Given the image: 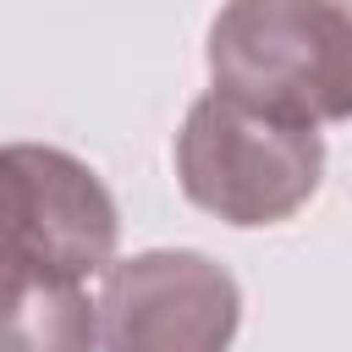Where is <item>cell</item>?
I'll use <instances>...</instances> for the list:
<instances>
[{"label":"cell","instance_id":"cell-2","mask_svg":"<svg viewBox=\"0 0 352 352\" xmlns=\"http://www.w3.org/2000/svg\"><path fill=\"white\" fill-rule=\"evenodd\" d=\"M324 176V138L308 121L270 116L209 88L176 132L182 192L226 226H275L297 214Z\"/></svg>","mask_w":352,"mask_h":352},{"label":"cell","instance_id":"cell-4","mask_svg":"<svg viewBox=\"0 0 352 352\" xmlns=\"http://www.w3.org/2000/svg\"><path fill=\"white\" fill-rule=\"evenodd\" d=\"M94 314L104 352H226L242 319V292L214 258L154 248L104 270Z\"/></svg>","mask_w":352,"mask_h":352},{"label":"cell","instance_id":"cell-5","mask_svg":"<svg viewBox=\"0 0 352 352\" xmlns=\"http://www.w3.org/2000/svg\"><path fill=\"white\" fill-rule=\"evenodd\" d=\"M99 314L82 286H38L0 314V352H94Z\"/></svg>","mask_w":352,"mask_h":352},{"label":"cell","instance_id":"cell-1","mask_svg":"<svg viewBox=\"0 0 352 352\" xmlns=\"http://www.w3.org/2000/svg\"><path fill=\"white\" fill-rule=\"evenodd\" d=\"M220 94L292 121H352V0H226L209 28Z\"/></svg>","mask_w":352,"mask_h":352},{"label":"cell","instance_id":"cell-3","mask_svg":"<svg viewBox=\"0 0 352 352\" xmlns=\"http://www.w3.org/2000/svg\"><path fill=\"white\" fill-rule=\"evenodd\" d=\"M116 198L104 182L44 143H0V314L38 286H77L110 270Z\"/></svg>","mask_w":352,"mask_h":352}]
</instances>
